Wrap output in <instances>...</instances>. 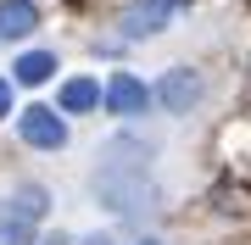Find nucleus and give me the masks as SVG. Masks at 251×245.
Listing matches in <instances>:
<instances>
[{
	"instance_id": "1",
	"label": "nucleus",
	"mask_w": 251,
	"mask_h": 245,
	"mask_svg": "<svg viewBox=\"0 0 251 245\" xmlns=\"http://www.w3.org/2000/svg\"><path fill=\"white\" fill-rule=\"evenodd\" d=\"M95 190L112 212L123 218H151L156 212V178H151V151L140 139H112L95 167Z\"/></svg>"
},
{
	"instance_id": "2",
	"label": "nucleus",
	"mask_w": 251,
	"mask_h": 245,
	"mask_svg": "<svg viewBox=\"0 0 251 245\" xmlns=\"http://www.w3.org/2000/svg\"><path fill=\"white\" fill-rule=\"evenodd\" d=\"M50 212V195L39 190H17L0 200V245H34V223Z\"/></svg>"
},
{
	"instance_id": "3",
	"label": "nucleus",
	"mask_w": 251,
	"mask_h": 245,
	"mask_svg": "<svg viewBox=\"0 0 251 245\" xmlns=\"http://www.w3.org/2000/svg\"><path fill=\"white\" fill-rule=\"evenodd\" d=\"M23 139L39 145V151H62L67 145V128H62V117H56V106H28L23 111Z\"/></svg>"
},
{
	"instance_id": "4",
	"label": "nucleus",
	"mask_w": 251,
	"mask_h": 245,
	"mask_svg": "<svg viewBox=\"0 0 251 245\" xmlns=\"http://www.w3.org/2000/svg\"><path fill=\"white\" fill-rule=\"evenodd\" d=\"M156 100H162V111H190L201 100V78L190 73V67H173V73H162Z\"/></svg>"
},
{
	"instance_id": "5",
	"label": "nucleus",
	"mask_w": 251,
	"mask_h": 245,
	"mask_svg": "<svg viewBox=\"0 0 251 245\" xmlns=\"http://www.w3.org/2000/svg\"><path fill=\"white\" fill-rule=\"evenodd\" d=\"M145 100H151V95H145V84H140V78H128V73H117V78L106 84V106H112V111H123V117L145 111Z\"/></svg>"
},
{
	"instance_id": "6",
	"label": "nucleus",
	"mask_w": 251,
	"mask_h": 245,
	"mask_svg": "<svg viewBox=\"0 0 251 245\" xmlns=\"http://www.w3.org/2000/svg\"><path fill=\"white\" fill-rule=\"evenodd\" d=\"M34 22H39L34 0H0V39H23Z\"/></svg>"
},
{
	"instance_id": "7",
	"label": "nucleus",
	"mask_w": 251,
	"mask_h": 245,
	"mask_svg": "<svg viewBox=\"0 0 251 245\" xmlns=\"http://www.w3.org/2000/svg\"><path fill=\"white\" fill-rule=\"evenodd\" d=\"M162 22H168V0H151V6H128V11H123V34H128V39L156 34Z\"/></svg>"
},
{
	"instance_id": "8",
	"label": "nucleus",
	"mask_w": 251,
	"mask_h": 245,
	"mask_svg": "<svg viewBox=\"0 0 251 245\" xmlns=\"http://www.w3.org/2000/svg\"><path fill=\"white\" fill-rule=\"evenodd\" d=\"M100 106V84L95 78H73L62 89V111H95Z\"/></svg>"
},
{
	"instance_id": "9",
	"label": "nucleus",
	"mask_w": 251,
	"mask_h": 245,
	"mask_svg": "<svg viewBox=\"0 0 251 245\" xmlns=\"http://www.w3.org/2000/svg\"><path fill=\"white\" fill-rule=\"evenodd\" d=\"M56 73V56L50 50H28V56H17V78L23 84H45Z\"/></svg>"
},
{
	"instance_id": "10",
	"label": "nucleus",
	"mask_w": 251,
	"mask_h": 245,
	"mask_svg": "<svg viewBox=\"0 0 251 245\" xmlns=\"http://www.w3.org/2000/svg\"><path fill=\"white\" fill-rule=\"evenodd\" d=\"M6 111H11V84L0 78V117H6Z\"/></svg>"
},
{
	"instance_id": "11",
	"label": "nucleus",
	"mask_w": 251,
	"mask_h": 245,
	"mask_svg": "<svg viewBox=\"0 0 251 245\" xmlns=\"http://www.w3.org/2000/svg\"><path fill=\"white\" fill-rule=\"evenodd\" d=\"M34 245H67V240L62 234H45V240H34Z\"/></svg>"
},
{
	"instance_id": "12",
	"label": "nucleus",
	"mask_w": 251,
	"mask_h": 245,
	"mask_svg": "<svg viewBox=\"0 0 251 245\" xmlns=\"http://www.w3.org/2000/svg\"><path fill=\"white\" fill-rule=\"evenodd\" d=\"M84 245H112V240H106V234H90V240H84Z\"/></svg>"
}]
</instances>
